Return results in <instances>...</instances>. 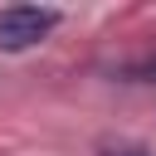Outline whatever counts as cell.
Returning <instances> with one entry per match:
<instances>
[{
	"label": "cell",
	"mask_w": 156,
	"mask_h": 156,
	"mask_svg": "<svg viewBox=\"0 0 156 156\" xmlns=\"http://www.w3.org/2000/svg\"><path fill=\"white\" fill-rule=\"evenodd\" d=\"M58 10L49 5H5L0 10V54H24L39 39H49L58 29Z\"/></svg>",
	"instance_id": "6da1fadb"
},
{
	"label": "cell",
	"mask_w": 156,
	"mask_h": 156,
	"mask_svg": "<svg viewBox=\"0 0 156 156\" xmlns=\"http://www.w3.org/2000/svg\"><path fill=\"white\" fill-rule=\"evenodd\" d=\"M98 156H156V151H146V146H136V141H107Z\"/></svg>",
	"instance_id": "7a4b0ae2"
}]
</instances>
